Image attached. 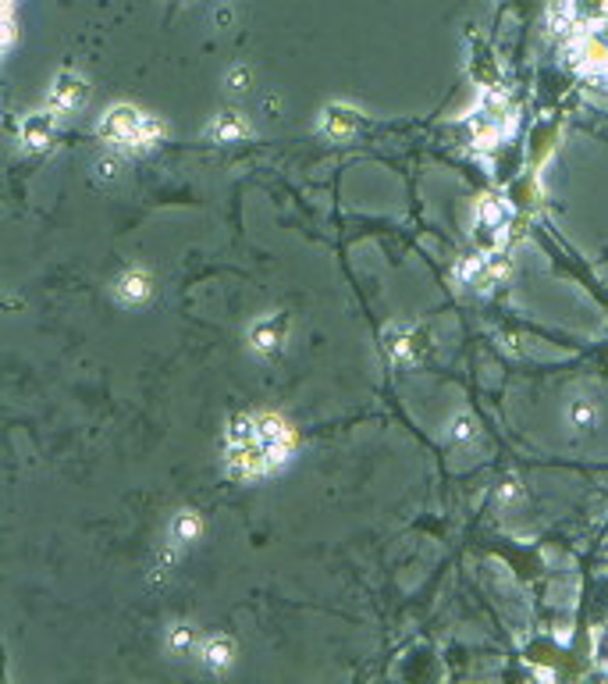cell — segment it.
Masks as SVG:
<instances>
[{
    "label": "cell",
    "mask_w": 608,
    "mask_h": 684,
    "mask_svg": "<svg viewBox=\"0 0 608 684\" xmlns=\"http://www.w3.org/2000/svg\"><path fill=\"white\" fill-rule=\"evenodd\" d=\"M594 417H598V410H594L587 399L569 403V425H573V428H580V432H584V428H591V425H594Z\"/></svg>",
    "instance_id": "4fadbf2b"
},
{
    "label": "cell",
    "mask_w": 608,
    "mask_h": 684,
    "mask_svg": "<svg viewBox=\"0 0 608 684\" xmlns=\"http://www.w3.org/2000/svg\"><path fill=\"white\" fill-rule=\"evenodd\" d=\"M225 471L235 482H260L281 471L295 453V432L278 414H238L225 428Z\"/></svg>",
    "instance_id": "6da1fadb"
},
{
    "label": "cell",
    "mask_w": 608,
    "mask_h": 684,
    "mask_svg": "<svg viewBox=\"0 0 608 684\" xmlns=\"http://www.w3.org/2000/svg\"><path fill=\"white\" fill-rule=\"evenodd\" d=\"M321 129H324V136H331V140H349L356 129H360V114L352 111V107H338V103H331L328 111H324V118H321Z\"/></svg>",
    "instance_id": "ba28073f"
},
{
    "label": "cell",
    "mask_w": 608,
    "mask_h": 684,
    "mask_svg": "<svg viewBox=\"0 0 608 684\" xmlns=\"http://www.w3.org/2000/svg\"><path fill=\"white\" fill-rule=\"evenodd\" d=\"M417 349H420L417 328H410V325H391V328H388V336H384V353H388L391 360H410Z\"/></svg>",
    "instance_id": "30bf717a"
},
{
    "label": "cell",
    "mask_w": 608,
    "mask_h": 684,
    "mask_svg": "<svg viewBox=\"0 0 608 684\" xmlns=\"http://www.w3.org/2000/svg\"><path fill=\"white\" fill-rule=\"evenodd\" d=\"M118 171H121V164H118V161H111V157H103V161H96V179H103V182H111V179H118Z\"/></svg>",
    "instance_id": "2e32d148"
},
{
    "label": "cell",
    "mask_w": 608,
    "mask_h": 684,
    "mask_svg": "<svg viewBox=\"0 0 608 684\" xmlns=\"http://www.w3.org/2000/svg\"><path fill=\"white\" fill-rule=\"evenodd\" d=\"M225 83H228V90H232L235 97H242V93H246V90L253 86V72L238 64V68H232V72H228V79H225Z\"/></svg>",
    "instance_id": "5bb4252c"
},
{
    "label": "cell",
    "mask_w": 608,
    "mask_h": 684,
    "mask_svg": "<svg viewBox=\"0 0 608 684\" xmlns=\"http://www.w3.org/2000/svg\"><path fill=\"white\" fill-rule=\"evenodd\" d=\"M153 289H157V282H153V271L150 268H125L118 278H114V299L121 303V307H146L150 299H153Z\"/></svg>",
    "instance_id": "277c9868"
},
{
    "label": "cell",
    "mask_w": 608,
    "mask_h": 684,
    "mask_svg": "<svg viewBox=\"0 0 608 684\" xmlns=\"http://www.w3.org/2000/svg\"><path fill=\"white\" fill-rule=\"evenodd\" d=\"M96 132H100L107 143H114V147L142 150V147L160 143L164 125H160L153 114H142V111L129 107V103H118V107H107V111H103Z\"/></svg>",
    "instance_id": "7a4b0ae2"
},
{
    "label": "cell",
    "mask_w": 608,
    "mask_h": 684,
    "mask_svg": "<svg viewBox=\"0 0 608 684\" xmlns=\"http://www.w3.org/2000/svg\"><path fill=\"white\" fill-rule=\"evenodd\" d=\"M53 111H40V114H29L25 122H22V140H25V147L40 150L50 143V136H53Z\"/></svg>",
    "instance_id": "8fae6325"
},
{
    "label": "cell",
    "mask_w": 608,
    "mask_h": 684,
    "mask_svg": "<svg viewBox=\"0 0 608 684\" xmlns=\"http://www.w3.org/2000/svg\"><path fill=\"white\" fill-rule=\"evenodd\" d=\"M249 136V122L238 111H221L214 114V122L207 125V140L210 143H238Z\"/></svg>",
    "instance_id": "52a82bcc"
},
{
    "label": "cell",
    "mask_w": 608,
    "mask_h": 684,
    "mask_svg": "<svg viewBox=\"0 0 608 684\" xmlns=\"http://www.w3.org/2000/svg\"><path fill=\"white\" fill-rule=\"evenodd\" d=\"M199 663H203L210 674H225L235 663V638L207 635L199 641Z\"/></svg>",
    "instance_id": "8992f818"
},
{
    "label": "cell",
    "mask_w": 608,
    "mask_h": 684,
    "mask_svg": "<svg viewBox=\"0 0 608 684\" xmlns=\"http://www.w3.org/2000/svg\"><path fill=\"white\" fill-rule=\"evenodd\" d=\"M199 535H203V517H199L196 510H179V513L171 517L168 542H171L175 549H186L192 542H199Z\"/></svg>",
    "instance_id": "9c48e42d"
},
{
    "label": "cell",
    "mask_w": 608,
    "mask_h": 684,
    "mask_svg": "<svg viewBox=\"0 0 608 684\" xmlns=\"http://www.w3.org/2000/svg\"><path fill=\"white\" fill-rule=\"evenodd\" d=\"M452 439H456V442H473V439H477V421H473L469 414H459V417L452 421Z\"/></svg>",
    "instance_id": "9a60e30c"
},
{
    "label": "cell",
    "mask_w": 608,
    "mask_h": 684,
    "mask_svg": "<svg viewBox=\"0 0 608 684\" xmlns=\"http://www.w3.org/2000/svg\"><path fill=\"white\" fill-rule=\"evenodd\" d=\"M168 652H175V656H192V652H199V635H196V628L186 624V620L171 624V628H168Z\"/></svg>",
    "instance_id": "7c38bea8"
},
{
    "label": "cell",
    "mask_w": 608,
    "mask_h": 684,
    "mask_svg": "<svg viewBox=\"0 0 608 684\" xmlns=\"http://www.w3.org/2000/svg\"><path fill=\"white\" fill-rule=\"evenodd\" d=\"M288 339H292V318L281 314V310H271V314H264V318H256L249 325V349L256 357H264V360L281 357Z\"/></svg>",
    "instance_id": "3957f363"
},
{
    "label": "cell",
    "mask_w": 608,
    "mask_h": 684,
    "mask_svg": "<svg viewBox=\"0 0 608 684\" xmlns=\"http://www.w3.org/2000/svg\"><path fill=\"white\" fill-rule=\"evenodd\" d=\"M86 97H90L86 83H82L75 72H61V75L53 79V90H50L47 103L53 114H72V111H79V107L86 103Z\"/></svg>",
    "instance_id": "5b68a950"
}]
</instances>
